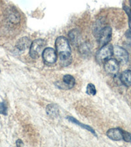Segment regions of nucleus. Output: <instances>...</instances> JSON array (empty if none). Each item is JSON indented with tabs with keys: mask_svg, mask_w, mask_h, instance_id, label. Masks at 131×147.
Instances as JSON below:
<instances>
[{
	"mask_svg": "<svg viewBox=\"0 0 131 147\" xmlns=\"http://www.w3.org/2000/svg\"><path fill=\"white\" fill-rule=\"evenodd\" d=\"M55 47L56 53L60 59V64L62 66H68L71 63V51L68 39L63 36L58 37L56 39Z\"/></svg>",
	"mask_w": 131,
	"mask_h": 147,
	"instance_id": "f257e3e1",
	"label": "nucleus"
},
{
	"mask_svg": "<svg viewBox=\"0 0 131 147\" xmlns=\"http://www.w3.org/2000/svg\"><path fill=\"white\" fill-rule=\"evenodd\" d=\"M46 41L43 39H38L33 41L30 47V55L34 59H37L41 55L45 50Z\"/></svg>",
	"mask_w": 131,
	"mask_h": 147,
	"instance_id": "f03ea898",
	"label": "nucleus"
},
{
	"mask_svg": "<svg viewBox=\"0 0 131 147\" xmlns=\"http://www.w3.org/2000/svg\"><path fill=\"white\" fill-rule=\"evenodd\" d=\"M113 54V47L111 45L107 44L101 47L96 54V60L99 63H104L111 58Z\"/></svg>",
	"mask_w": 131,
	"mask_h": 147,
	"instance_id": "7ed1b4c3",
	"label": "nucleus"
},
{
	"mask_svg": "<svg viewBox=\"0 0 131 147\" xmlns=\"http://www.w3.org/2000/svg\"><path fill=\"white\" fill-rule=\"evenodd\" d=\"M111 35H112V30L110 27L106 26L102 28L97 35L98 41L100 45L102 47L108 44L111 39Z\"/></svg>",
	"mask_w": 131,
	"mask_h": 147,
	"instance_id": "20e7f679",
	"label": "nucleus"
},
{
	"mask_svg": "<svg viewBox=\"0 0 131 147\" xmlns=\"http://www.w3.org/2000/svg\"><path fill=\"white\" fill-rule=\"evenodd\" d=\"M104 67L106 72L111 75H117L119 70V64L115 58H109L105 61Z\"/></svg>",
	"mask_w": 131,
	"mask_h": 147,
	"instance_id": "39448f33",
	"label": "nucleus"
},
{
	"mask_svg": "<svg viewBox=\"0 0 131 147\" xmlns=\"http://www.w3.org/2000/svg\"><path fill=\"white\" fill-rule=\"evenodd\" d=\"M75 80L73 76L70 75H66L64 76L62 81L56 82L55 85L60 89L68 90L72 88L75 85Z\"/></svg>",
	"mask_w": 131,
	"mask_h": 147,
	"instance_id": "423d86ee",
	"label": "nucleus"
},
{
	"mask_svg": "<svg viewBox=\"0 0 131 147\" xmlns=\"http://www.w3.org/2000/svg\"><path fill=\"white\" fill-rule=\"evenodd\" d=\"M113 54L118 62L127 63L128 61V54L125 49L121 47L116 46L113 47Z\"/></svg>",
	"mask_w": 131,
	"mask_h": 147,
	"instance_id": "0eeeda50",
	"label": "nucleus"
},
{
	"mask_svg": "<svg viewBox=\"0 0 131 147\" xmlns=\"http://www.w3.org/2000/svg\"><path fill=\"white\" fill-rule=\"evenodd\" d=\"M43 59L45 63H55L57 58V55L56 51L52 48H46L42 53Z\"/></svg>",
	"mask_w": 131,
	"mask_h": 147,
	"instance_id": "6e6552de",
	"label": "nucleus"
},
{
	"mask_svg": "<svg viewBox=\"0 0 131 147\" xmlns=\"http://www.w3.org/2000/svg\"><path fill=\"white\" fill-rule=\"evenodd\" d=\"M107 136L113 141L123 140V130L119 128H112L109 129L106 133Z\"/></svg>",
	"mask_w": 131,
	"mask_h": 147,
	"instance_id": "1a4fd4ad",
	"label": "nucleus"
},
{
	"mask_svg": "<svg viewBox=\"0 0 131 147\" xmlns=\"http://www.w3.org/2000/svg\"><path fill=\"white\" fill-rule=\"evenodd\" d=\"M31 41L28 37H23L19 39L16 44V47L18 51H24L29 48L31 45Z\"/></svg>",
	"mask_w": 131,
	"mask_h": 147,
	"instance_id": "9d476101",
	"label": "nucleus"
},
{
	"mask_svg": "<svg viewBox=\"0 0 131 147\" xmlns=\"http://www.w3.org/2000/svg\"><path fill=\"white\" fill-rule=\"evenodd\" d=\"M46 112L50 117L56 118L59 115V109L58 106L55 104H49L46 108Z\"/></svg>",
	"mask_w": 131,
	"mask_h": 147,
	"instance_id": "9b49d317",
	"label": "nucleus"
},
{
	"mask_svg": "<svg viewBox=\"0 0 131 147\" xmlns=\"http://www.w3.org/2000/svg\"><path fill=\"white\" fill-rule=\"evenodd\" d=\"M120 80L125 86H130L131 85V70H126L121 73Z\"/></svg>",
	"mask_w": 131,
	"mask_h": 147,
	"instance_id": "f8f14e48",
	"label": "nucleus"
},
{
	"mask_svg": "<svg viewBox=\"0 0 131 147\" xmlns=\"http://www.w3.org/2000/svg\"><path fill=\"white\" fill-rule=\"evenodd\" d=\"M67 118H68V120L70 121V122L73 123V124H76L77 125H79V126H80L81 127H83V128L87 129V131H89L90 133H92V134H94L95 136H96V133H95L94 130L92 129L91 127H90L89 125H87L81 124V123L79 122L78 120L75 119V118H73V117H68Z\"/></svg>",
	"mask_w": 131,
	"mask_h": 147,
	"instance_id": "ddd939ff",
	"label": "nucleus"
},
{
	"mask_svg": "<svg viewBox=\"0 0 131 147\" xmlns=\"http://www.w3.org/2000/svg\"><path fill=\"white\" fill-rule=\"evenodd\" d=\"M7 17L9 22L13 24L18 23L19 22V20H20V17H19V15L17 11H13V9L8 11V14Z\"/></svg>",
	"mask_w": 131,
	"mask_h": 147,
	"instance_id": "4468645a",
	"label": "nucleus"
},
{
	"mask_svg": "<svg viewBox=\"0 0 131 147\" xmlns=\"http://www.w3.org/2000/svg\"><path fill=\"white\" fill-rule=\"evenodd\" d=\"M69 38L73 44L77 43L79 38V34L77 30H73L69 33Z\"/></svg>",
	"mask_w": 131,
	"mask_h": 147,
	"instance_id": "2eb2a0df",
	"label": "nucleus"
},
{
	"mask_svg": "<svg viewBox=\"0 0 131 147\" xmlns=\"http://www.w3.org/2000/svg\"><path fill=\"white\" fill-rule=\"evenodd\" d=\"M79 52L83 55H88L90 52V47L87 43H83L79 47Z\"/></svg>",
	"mask_w": 131,
	"mask_h": 147,
	"instance_id": "dca6fc26",
	"label": "nucleus"
},
{
	"mask_svg": "<svg viewBox=\"0 0 131 147\" xmlns=\"http://www.w3.org/2000/svg\"><path fill=\"white\" fill-rule=\"evenodd\" d=\"M87 94L90 95V96H94L96 94V88H95L94 85L89 83L87 86Z\"/></svg>",
	"mask_w": 131,
	"mask_h": 147,
	"instance_id": "f3484780",
	"label": "nucleus"
},
{
	"mask_svg": "<svg viewBox=\"0 0 131 147\" xmlns=\"http://www.w3.org/2000/svg\"><path fill=\"white\" fill-rule=\"evenodd\" d=\"M0 114L3 115H7V107L4 102H0Z\"/></svg>",
	"mask_w": 131,
	"mask_h": 147,
	"instance_id": "a211bd4d",
	"label": "nucleus"
},
{
	"mask_svg": "<svg viewBox=\"0 0 131 147\" xmlns=\"http://www.w3.org/2000/svg\"><path fill=\"white\" fill-rule=\"evenodd\" d=\"M123 140L126 142H131V134L123 130Z\"/></svg>",
	"mask_w": 131,
	"mask_h": 147,
	"instance_id": "6ab92c4d",
	"label": "nucleus"
},
{
	"mask_svg": "<svg viewBox=\"0 0 131 147\" xmlns=\"http://www.w3.org/2000/svg\"><path fill=\"white\" fill-rule=\"evenodd\" d=\"M124 9H125V12L127 13V15L128 16V24H129L130 29H131V11H130V9L128 8V7H125Z\"/></svg>",
	"mask_w": 131,
	"mask_h": 147,
	"instance_id": "aec40b11",
	"label": "nucleus"
},
{
	"mask_svg": "<svg viewBox=\"0 0 131 147\" xmlns=\"http://www.w3.org/2000/svg\"><path fill=\"white\" fill-rule=\"evenodd\" d=\"M16 146H21L24 145V143H23V142L22 141V140L18 139V140H17V141H16Z\"/></svg>",
	"mask_w": 131,
	"mask_h": 147,
	"instance_id": "412c9836",
	"label": "nucleus"
},
{
	"mask_svg": "<svg viewBox=\"0 0 131 147\" xmlns=\"http://www.w3.org/2000/svg\"><path fill=\"white\" fill-rule=\"evenodd\" d=\"M129 2H130V5H131V0H129Z\"/></svg>",
	"mask_w": 131,
	"mask_h": 147,
	"instance_id": "4be33fe9",
	"label": "nucleus"
},
{
	"mask_svg": "<svg viewBox=\"0 0 131 147\" xmlns=\"http://www.w3.org/2000/svg\"><path fill=\"white\" fill-rule=\"evenodd\" d=\"M0 72H1V71H0Z\"/></svg>",
	"mask_w": 131,
	"mask_h": 147,
	"instance_id": "5701e85b",
	"label": "nucleus"
},
{
	"mask_svg": "<svg viewBox=\"0 0 131 147\" xmlns=\"http://www.w3.org/2000/svg\"><path fill=\"white\" fill-rule=\"evenodd\" d=\"M130 11H131V10H130Z\"/></svg>",
	"mask_w": 131,
	"mask_h": 147,
	"instance_id": "b1692460",
	"label": "nucleus"
}]
</instances>
